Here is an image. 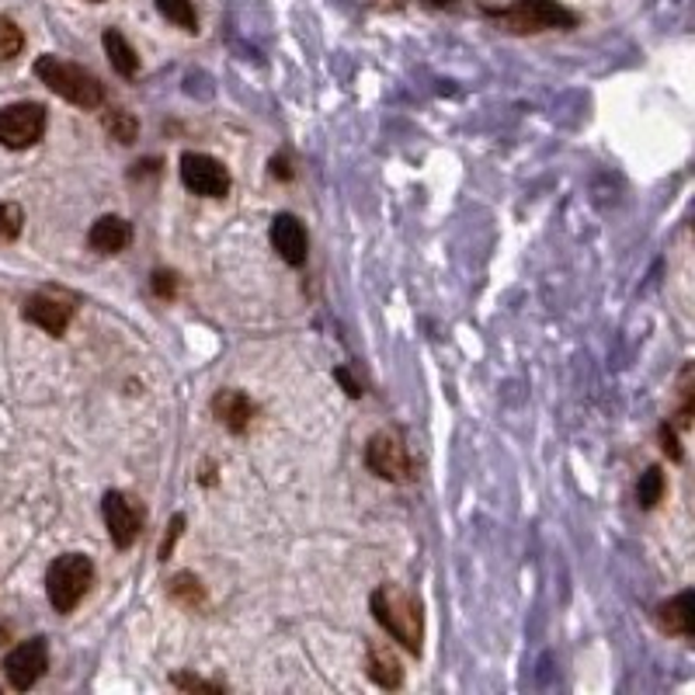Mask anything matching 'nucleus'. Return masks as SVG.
Returning <instances> with one entry per match:
<instances>
[{
    "instance_id": "nucleus-1",
    "label": "nucleus",
    "mask_w": 695,
    "mask_h": 695,
    "mask_svg": "<svg viewBox=\"0 0 695 695\" xmlns=\"http://www.w3.org/2000/svg\"><path fill=\"white\" fill-rule=\"evenodd\" d=\"M373 616L376 623L390 633V637L411 653H421L424 643V616H421V602L411 595V591H403L397 584H379L373 591Z\"/></svg>"
},
{
    "instance_id": "nucleus-2",
    "label": "nucleus",
    "mask_w": 695,
    "mask_h": 695,
    "mask_svg": "<svg viewBox=\"0 0 695 695\" xmlns=\"http://www.w3.org/2000/svg\"><path fill=\"white\" fill-rule=\"evenodd\" d=\"M35 77L43 80L53 94H59L64 101H70V105L84 109V112L101 109V101H105V84H101L91 70L67 64V59H59V56H38Z\"/></svg>"
},
{
    "instance_id": "nucleus-3",
    "label": "nucleus",
    "mask_w": 695,
    "mask_h": 695,
    "mask_svg": "<svg viewBox=\"0 0 695 695\" xmlns=\"http://www.w3.org/2000/svg\"><path fill=\"white\" fill-rule=\"evenodd\" d=\"M91 584H94V563L84 554H64L46 570V595L59 616H67V612H73L84 602Z\"/></svg>"
},
{
    "instance_id": "nucleus-4",
    "label": "nucleus",
    "mask_w": 695,
    "mask_h": 695,
    "mask_svg": "<svg viewBox=\"0 0 695 695\" xmlns=\"http://www.w3.org/2000/svg\"><path fill=\"white\" fill-rule=\"evenodd\" d=\"M501 29L519 32V35H536L549 29H574L578 14L567 11L557 0H511L501 11H487Z\"/></svg>"
},
{
    "instance_id": "nucleus-5",
    "label": "nucleus",
    "mask_w": 695,
    "mask_h": 695,
    "mask_svg": "<svg viewBox=\"0 0 695 695\" xmlns=\"http://www.w3.org/2000/svg\"><path fill=\"white\" fill-rule=\"evenodd\" d=\"M46 136V109L38 101H18L0 109V147L29 150Z\"/></svg>"
},
{
    "instance_id": "nucleus-6",
    "label": "nucleus",
    "mask_w": 695,
    "mask_h": 695,
    "mask_svg": "<svg viewBox=\"0 0 695 695\" xmlns=\"http://www.w3.org/2000/svg\"><path fill=\"white\" fill-rule=\"evenodd\" d=\"M365 466H369L379 480H390V483L414 480V459L407 453L403 438L394 432H376L369 438V445H365Z\"/></svg>"
},
{
    "instance_id": "nucleus-7",
    "label": "nucleus",
    "mask_w": 695,
    "mask_h": 695,
    "mask_svg": "<svg viewBox=\"0 0 695 695\" xmlns=\"http://www.w3.org/2000/svg\"><path fill=\"white\" fill-rule=\"evenodd\" d=\"M181 185L202 198H227L230 195V171L223 160L209 153H181Z\"/></svg>"
},
{
    "instance_id": "nucleus-8",
    "label": "nucleus",
    "mask_w": 695,
    "mask_h": 695,
    "mask_svg": "<svg viewBox=\"0 0 695 695\" xmlns=\"http://www.w3.org/2000/svg\"><path fill=\"white\" fill-rule=\"evenodd\" d=\"M101 515H105V528H109V539L118 549H129L139 533H143V508L122 494V490H109L105 498H101Z\"/></svg>"
},
{
    "instance_id": "nucleus-9",
    "label": "nucleus",
    "mask_w": 695,
    "mask_h": 695,
    "mask_svg": "<svg viewBox=\"0 0 695 695\" xmlns=\"http://www.w3.org/2000/svg\"><path fill=\"white\" fill-rule=\"evenodd\" d=\"M46 668H49V643L43 637L18 643L4 661V674H8L11 688H18V692H29L46 674Z\"/></svg>"
},
{
    "instance_id": "nucleus-10",
    "label": "nucleus",
    "mask_w": 695,
    "mask_h": 695,
    "mask_svg": "<svg viewBox=\"0 0 695 695\" xmlns=\"http://www.w3.org/2000/svg\"><path fill=\"white\" fill-rule=\"evenodd\" d=\"M22 314H25L29 323L43 327L46 334L64 338L70 320H73V303L70 299H59V296H49V293H35V296L25 299V310Z\"/></svg>"
},
{
    "instance_id": "nucleus-11",
    "label": "nucleus",
    "mask_w": 695,
    "mask_h": 695,
    "mask_svg": "<svg viewBox=\"0 0 695 695\" xmlns=\"http://www.w3.org/2000/svg\"><path fill=\"white\" fill-rule=\"evenodd\" d=\"M272 248L278 251V258L285 264H293V269H303L306 264V254H310V240H306V227L293 216V213H278L272 219Z\"/></svg>"
},
{
    "instance_id": "nucleus-12",
    "label": "nucleus",
    "mask_w": 695,
    "mask_h": 695,
    "mask_svg": "<svg viewBox=\"0 0 695 695\" xmlns=\"http://www.w3.org/2000/svg\"><path fill=\"white\" fill-rule=\"evenodd\" d=\"M213 414L219 424H227L233 435H243L251 428L254 414H258V407L248 394H240V390H219L213 397Z\"/></svg>"
},
{
    "instance_id": "nucleus-13",
    "label": "nucleus",
    "mask_w": 695,
    "mask_h": 695,
    "mask_svg": "<svg viewBox=\"0 0 695 695\" xmlns=\"http://www.w3.org/2000/svg\"><path fill=\"white\" fill-rule=\"evenodd\" d=\"M129 240H133V227H129V219H122V216H101V219L91 223V230H88V243L98 254L126 251Z\"/></svg>"
},
{
    "instance_id": "nucleus-14",
    "label": "nucleus",
    "mask_w": 695,
    "mask_h": 695,
    "mask_svg": "<svg viewBox=\"0 0 695 695\" xmlns=\"http://www.w3.org/2000/svg\"><path fill=\"white\" fill-rule=\"evenodd\" d=\"M661 629L671 633V637H692L695 633V591L685 588L682 595H674L668 605L658 608Z\"/></svg>"
},
{
    "instance_id": "nucleus-15",
    "label": "nucleus",
    "mask_w": 695,
    "mask_h": 695,
    "mask_svg": "<svg viewBox=\"0 0 695 695\" xmlns=\"http://www.w3.org/2000/svg\"><path fill=\"white\" fill-rule=\"evenodd\" d=\"M365 671H369V679L379 685V688H400L403 685V668H400V658L386 647V643H373L369 647V664H365Z\"/></svg>"
},
{
    "instance_id": "nucleus-16",
    "label": "nucleus",
    "mask_w": 695,
    "mask_h": 695,
    "mask_svg": "<svg viewBox=\"0 0 695 695\" xmlns=\"http://www.w3.org/2000/svg\"><path fill=\"white\" fill-rule=\"evenodd\" d=\"M101 46H105V53L112 59V70L118 77L133 80L139 73V56H136V49L126 43V35H122L118 29H105V35H101Z\"/></svg>"
},
{
    "instance_id": "nucleus-17",
    "label": "nucleus",
    "mask_w": 695,
    "mask_h": 695,
    "mask_svg": "<svg viewBox=\"0 0 695 695\" xmlns=\"http://www.w3.org/2000/svg\"><path fill=\"white\" fill-rule=\"evenodd\" d=\"M157 11L181 32H198V14L192 0H157Z\"/></svg>"
},
{
    "instance_id": "nucleus-18",
    "label": "nucleus",
    "mask_w": 695,
    "mask_h": 695,
    "mask_svg": "<svg viewBox=\"0 0 695 695\" xmlns=\"http://www.w3.org/2000/svg\"><path fill=\"white\" fill-rule=\"evenodd\" d=\"M664 490H668V483H664V469H661V466H650L647 474L640 477V483H637V504H640L643 511L658 508V501L664 498Z\"/></svg>"
},
{
    "instance_id": "nucleus-19",
    "label": "nucleus",
    "mask_w": 695,
    "mask_h": 695,
    "mask_svg": "<svg viewBox=\"0 0 695 695\" xmlns=\"http://www.w3.org/2000/svg\"><path fill=\"white\" fill-rule=\"evenodd\" d=\"M101 122H105L109 136H112V139H118V143H126V147H129V143L139 136V122H136V115H133V112H126V109H109V112H105V118H101Z\"/></svg>"
},
{
    "instance_id": "nucleus-20",
    "label": "nucleus",
    "mask_w": 695,
    "mask_h": 695,
    "mask_svg": "<svg viewBox=\"0 0 695 695\" xmlns=\"http://www.w3.org/2000/svg\"><path fill=\"white\" fill-rule=\"evenodd\" d=\"M171 599L181 602L185 608H202L206 605V591H202V581L192 578V574H178L171 581Z\"/></svg>"
},
{
    "instance_id": "nucleus-21",
    "label": "nucleus",
    "mask_w": 695,
    "mask_h": 695,
    "mask_svg": "<svg viewBox=\"0 0 695 695\" xmlns=\"http://www.w3.org/2000/svg\"><path fill=\"white\" fill-rule=\"evenodd\" d=\"M22 49H25V32L18 29L11 18L0 14V64H8V59H14Z\"/></svg>"
},
{
    "instance_id": "nucleus-22",
    "label": "nucleus",
    "mask_w": 695,
    "mask_h": 695,
    "mask_svg": "<svg viewBox=\"0 0 695 695\" xmlns=\"http://www.w3.org/2000/svg\"><path fill=\"white\" fill-rule=\"evenodd\" d=\"M22 227H25V213L18 202H0V240L11 243L22 237Z\"/></svg>"
},
{
    "instance_id": "nucleus-23",
    "label": "nucleus",
    "mask_w": 695,
    "mask_h": 695,
    "mask_svg": "<svg viewBox=\"0 0 695 695\" xmlns=\"http://www.w3.org/2000/svg\"><path fill=\"white\" fill-rule=\"evenodd\" d=\"M171 685H174V688H185V692H227V685H219V682H202V679H195V674H174Z\"/></svg>"
},
{
    "instance_id": "nucleus-24",
    "label": "nucleus",
    "mask_w": 695,
    "mask_h": 695,
    "mask_svg": "<svg viewBox=\"0 0 695 695\" xmlns=\"http://www.w3.org/2000/svg\"><path fill=\"white\" fill-rule=\"evenodd\" d=\"M661 448L668 453V459H674V463H682V459H685V453H682L679 435H674V424H671V421H668V424H661Z\"/></svg>"
},
{
    "instance_id": "nucleus-25",
    "label": "nucleus",
    "mask_w": 695,
    "mask_h": 695,
    "mask_svg": "<svg viewBox=\"0 0 695 695\" xmlns=\"http://www.w3.org/2000/svg\"><path fill=\"white\" fill-rule=\"evenodd\" d=\"M185 533V515H174V522H171V533L163 536V543H160V560H168L171 554H174V543H178V536Z\"/></svg>"
},
{
    "instance_id": "nucleus-26",
    "label": "nucleus",
    "mask_w": 695,
    "mask_h": 695,
    "mask_svg": "<svg viewBox=\"0 0 695 695\" xmlns=\"http://www.w3.org/2000/svg\"><path fill=\"white\" fill-rule=\"evenodd\" d=\"M174 275L171 272H157L153 275V293L160 296V299H174Z\"/></svg>"
},
{
    "instance_id": "nucleus-27",
    "label": "nucleus",
    "mask_w": 695,
    "mask_h": 695,
    "mask_svg": "<svg viewBox=\"0 0 695 695\" xmlns=\"http://www.w3.org/2000/svg\"><path fill=\"white\" fill-rule=\"evenodd\" d=\"M334 379L344 386L348 397H362V383H355V379H352V373H348V369H334Z\"/></svg>"
},
{
    "instance_id": "nucleus-28",
    "label": "nucleus",
    "mask_w": 695,
    "mask_h": 695,
    "mask_svg": "<svg viewBox=\"0 0 695 695\" xmlns=\"http://www.w3.org/2000/svg\"><path fill=\"white\" fill-rule=\"evenodd\" d=\"M272 174H275V178H282V181H289V178H293L289 163H285L282 157H275V160H272Z\"/></svg>"
},
{
    "instance_id": "nucleus-29",
    "label": "nucleus",
    "mask_w": 695,
    "mask_h": 695,
    "mask_svg": "<svg viewBox=\"0 0 695 695\" xmlns=\"http://www.w3.org/2000/svg\"><path fill=\"white\" fill-rule=\"evenodd\" d=\"M91 4H101V0H91Z\"/></svg>"
}]
</instances>
